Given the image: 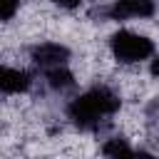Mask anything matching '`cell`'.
<instances>
[{
	"label": "cell",
	"mask_w": 159,
	"mask_h": 159,
	"mask_svg": "<svg viewBox=\"0 0 159 159\" xmlns=\"http://www.w3.org/2000/svg\"><path fill=\"white\" fill-rule=\"evenodd\" d=\"M119 102L122 99L114 89H109L107 84H97L67 104V117L75 127L84 132H97L109 117L119 112Z\"/></svg>",
	"instance_id": "cell-1"
},
{
	"label": "cell",
	"mask_w": 159,
	"mask_h": 159,
	"mask_svg": "<svg viewBox=\"0 0 159 159\" xmlns=\"http://www.w3.org/2000/svg\"><path fill=\"white\" fill-rule=\"evenodd\" d=\"M112 57L122 65H139L154 55V42L134 30H119L109 37Z\"/></svg>",
	"instance_id": "cell-2"
},
{
	"label": "cell",
	"mask_w": 159,
	"mask_h": 159,
	"mask_svg": "<svg viewBox=\"0 0 159 159\" xmlns=\"http://www.w3.org/2000/svg\"><path fill=\"white\" fill-rule=\"evenodd\" d=\"M107 20H149L157 12V2L154 0H112L104 10Z\"/></svg>",
	"instance_id": "cell-3"
},
{
	"label": "cell",
	"mask_w": 159,
	"mask_h": 159,
	"mask_svg": "<svg viewBox=\"0 0 159 159\" xmlns=\"http://www.w3.org/2000/svg\"><path fill=\"white\" fill-rule=\"evenodd\" d=\"M30 57H32V62H35L37 67L52 70V67L67 65V60H70V47L62 45V42H40V45L32 47Z\"/></svg>",
	"instance_id": "cell-4"
},
{
	"label": "cell",
	"mask_w": 159,
	"mask_h": 159,
	"mask_svg": "<svg viewBox=\"0 0 159 159\" xmlns=\"http://www.w3.org/2000/svg\"><path fill=\"white\" fill-rule=\"evenodd\" d=\"M30 84H32L30 72L0 65V92L2 94H22V92L30 89Z\"/></svg>",
	"instance_id": "cell-5"
},
{
	"label": "cell",
	"mask_w": 159,
	"mask_h": 159,
	"mask_svg": "<svg viewBox=\"0 0 159 159\" xmlns=\"http://www.w3.org/2000/svg\"><path fill=\"white\" fill-rule=\"evenodd\" d=\"M45 84L52 89V92H67L75 87V75L62 65V67H52V70H45Z\"/></svg>",
	"instance_id": "cell-6"
},
{
	"label": "cell",
	"mask_w": 159,
	"mask_h": 159,
	"mask_svg": "<svg viewBox=\"0 0 159 159\" xmlns=\"http://www.w3.org/2000/svg\"><path fill=\"white\" fill-rule=\"evenodd\" d=\"M134 152L137 149H132V144L124 137H109L102 144V157L104 159H134Z\"/></svg>",
	"instance_id": "cell-7"
},
{
	"label": "cell",
	"mask_w": 159,
	"mask_h": 159,
	"mask_svg": "<svg viewBox=\"0 0 159 159\" xmlns=\"http://www.w3.org/2000/svg\"><path fill=\"white\" fill-rule=\"evenodd\" d=\"M20 7V0H0V22L2 20H10Z\"/></svg>",
	"instance_id": "cell-8"
},
{
	"label": "cell",
	"mask_w": 159,
	"mask_h": 159,
	"mask_svg": "<svg viewBox=\"0 0 159 159\" xmlns=\"http://www.w3.org/2000/svg\"><path fill=\"white\" fill-rule=\"evenodd\" d=\"M55 5H60V7H65V10H75L82 0H52Z\"/></svg>",
	"instance_id": "cell-9"
},
{
	"label": "cell",
	"mask_w": 159,
	"mask_h": 159,
	"mask_svg": "<svg viewBox=\"0 0 159 159\" xmlns=\"http://www.w3.org/2000/svg\"><path fill=\"white\" fill-rule=\"evenodd\" d=\"M134 159H159V157L152 154V152H147V149H139V152H134Z\"/></svg>",
	"instance_id": "cell-10"
},
{
	"label": "cell",
	"mask_w": 159,
	"mask_h": 159,
	"mask_svg": "<svg viewBox=\"0 0 159 159\" xmlns=\"http://www.w3.org/2000/svg\"><path fill=\"white\" fill-rule=\"evenodd\" d=\"M149 75H152V77H157V80H159V55H157V57H154V60H152V65H149Z\"/></svg>",
	"instance_id": "cell-11"
}]
</instances>
